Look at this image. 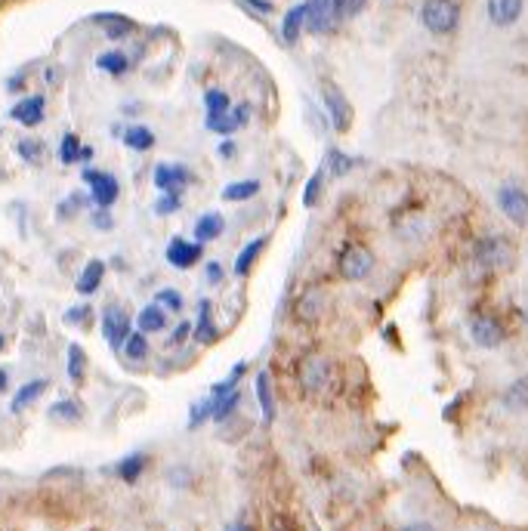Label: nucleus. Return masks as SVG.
<instances>
[{
    "mask_svg": "<svg viewBox=\"0 0 528 531\" xmlns=\"http://www.w3.org/2000/svg\"><path fill=\"white\" fill-rule=\"evenodd\" d=\"M420 22L429 35H452L460 25V4L458 0H423Z\"/></svg>",
    "mask_w": 528,
    "mask_h": 531,
    "instance_id": "1",
    "label": "nucleus"
},
{
    "mask_svg": "<svg viewBox=\"0 0 528 531\" xmlns=\"http://www.w3.org/2000/svg\"><path fill=\"white\" fill-rule=\"evenodd\" d=\"M374 250L364 248V244H349L340 254V260H337V275L343 281H362V278H368L374 272Z\"/></svg>",
    "mask_w": 528,
    "mask_h": 531,
    "instance_id": "2",
    "label": "nucleus"
},
{
    "mask_svg": "<svg viewBox=\"0 0 528 531\" xmlns=\"http://www.w3.org/2000/svg\"><path fill=\"white\" fill-rule=\"evenodd\" d=\"M297 380L306 396H318L331 380V361L324 355H306L297 368Z\"/></svg>",
    "mask_w": 528,
    "mask_h": 531,
    "instance_id": "3",
    "label": "nucleus"
},
{
    "mask_svg": "<svg viewBox=\"0 0 528 531\" xmlns=\"http://www.w3.org/2000/svg\"><path fill=\"white\" fill-rule=\"evenodd\" d=\"M473 260L482 266V269H504V266H510L513 260V244L507 242V238H482V242H476L473 248Z\"/></svg>",
    "mask_w": 528,
    "mask_h": 531,
    "instance_id": "4",
    "label": "nucleus"
},
{
    "mask_svg": "<svg viewBox=\"0 0 528 531\" xmlns=\"http://www.w3.org/2000/svg\"><path fill=\"white\" fill-rule=\"evenodd\" d=\"M469 337H473L476 346L482 349H498L500 343H504V325H500L494 315L488 313H476L473 319H469Z\"/></svg>",
    "mask_w": 528,
    "mask_h": 531,
    "instance_id": "5",
    "label": "nucleus"
},
{
    "mask_svg": "<svg viewBox=\"0 0 528 531\" xmlns=\"http://www.w3.org/2000/svg\"><path fill=\"white\" fill-rule=\"evenodd\" d=\"M498 207L513 226H528V192L519 186H500L498 189Z\"/></svg>",
    "mask_w": 528,
    "mask_h": 531,
    "instance_id": "6",
    "label": "nucleus"
},
{
    "mask_svg": "<svg viewBox=\"0 0 528 531\" xmlns=\"http://www.w3.org/2000/svg\"><path fill=\"white\" fill-rule=\"evenodd\" d=\"M84 183L90 186V198L96 201V207H112L117 195H121V186L112 173L102 170H84Z\"/></svg>",
    "mask_w": 528,
    "mask_h": 531,
    "instance_id": "7",
    "label": "nucleus"
},
{
    "mask_svg": "<svg viewBox=\"0 0 528 531\" xmlns=\"http://www.w3.org/2000/svg\"><path fill=\"white\" fill-rule=\"evenodd\" d=\"M337 6L334 0H306V31L309 35H324L334 28L337 22Z\"/></svg>",
    "mask_w": 528,
    "mask_h": 531,
    "instance_id": "8",
    "label": "nucleus"
},
{
    "mask_svg": "<svg viewBox=\"0 0 528 531\" xmlns=\"http://www.w3.org/2000/svg\"><path fill=\"white\" fill-rule=\"evenodd\" d=\"M102 334H106L112 349H124V343H127L130 337V315L124 313L121 306H108L106 313H102Z\"/></svg>",
    "mask_w": 528,
    "mask_h": 531,
    "instance_id": "9",
    "label": "nucleus"
},
{
    "mask_svg": "<svg viewBox=\"0 0 528 531\" xmlns=\"http://www.w3.org/2000/svg\"><path fill=\"white\" fill-rule=\"evenodd\" d=\"M167 263L173 266V269H192L195 263L204 257V248H201V242H186V238H173L171 244H167Z\"/></svg>",
    "mask_w": 528,
    "mask_h": 531,
    "instance_id": "10",
    "label": "nucleus"
},
{
    "mask_svg": "<svg viewBox=\"0 0 528 531\" xmlns=\"http://www.w3.org/2000/svg\"><path fill=\"white\" fill-rule=\"evenodd\" d=\"M247 121H251V106H238V108H229L226 115H207L204 127L211 133H220V136H232L238 127H244Z\"/></svg>",
    "mask_w": 528,
    "mask_h": 531,
    "instance_id": "11",
    "label": "nucleus"
},
{
    "mask_svg": "<svg viewBox=\"0 0 528 531\" xmlns=\"http://www.w3.org/2000/svg\"><path fill=\"white\" fill-rule=\"evenodd\" d=\"M523 6H525V0H488L485 10H488L492 25L510 28V25H516L519 16H523Z\"/></svg>",
    "mask_w": 528,
    "mask_h": 531,
    "instance_id": "12",
    "label": "nucleus"
},
{
    "mask_svg": "<svg viewBox=\"0 0 528 531\" xmlns=\"http://www.w3.org/2000/svg\"><path fill=\"white\" fill-rule=\"evenodd\" d=\"M324 106H328V115L334 121L337 131H349L352 124V106L347 102V96L340 93L337 87H324Z\"/></svg>",
    "mask_w": 528,
    "mask_h": 531,
    "instance_id": "13",
    "label": "nucleus"
},
{
    "mask_svg": "<svg viewBox=\"0 0 528 531\" xmlns=\"http://www.w3.org/2000/svg\"><path fill=\"white\" fill-rule=\"evenodd\" d=\"M188 179H192V173H188L182 164H158L155 167V186H158L161 192H176V195H180V189L182 186H188Z\"/></svg>",
    "mask_w": 528,
    "mask_h": 531,
    "instance_id": "14",
    "label": "nucleus"
},
{
    "mask_svg": "<svg viewBox=\"0 0 528 531\" xmlns=\"http://www.w3.org/2000/svg\"><path fill=\"white\" fill-rule=\"evenodd\" d=\"M44 96H28V99H19L16 106H12L10 118L19 121L22 127H37L44 121Z\"/></svg>",
    "mask_w": 528,
    "mask_h": 531,
    "instance_id": "15",
    "label": "nucleus"
},
{
    "mask_svg": "<svg viewBox=\"0 0 528 531\" xmlns=\"http://www.w3.org/2000/svg\"><path fill=\"white\" fill-rule=\"evenodd\" d=\"M102 278H106V263L102 260H90L87 266H84V272L77 275V294H84V297H90V294H96L100 290V284H102Z\"/></svg>",
    "mask_w": 528,
    "mask_h": 531,
    "instance_id": "16",
    "label": "nucleus"
},
{
    "mask_svg": "<svg viewBox=\"0 0 528 531\" xmlns=\"http://www.w3.org/2000/svg\"><path fill=\"white\" fill-rule=\"evenodd\" d=\"M93 22L102 25V28H106V37H112V41H121V37H127L130 31L136 28L133 19L117 16V12H102V16H93Z\"/></svg>",
    "mask_w": 528,
    "mask_h": 531,
    "instance_id": "17",
    "label": "nucleus"
},
{
    "mask_svg": "<svg viewBox=\"0 0 528 531\" xmlns=\"http://www.w3.org/2000/svg\"><path fill=\"white\" fill-rule=\"evenodd\" d=\"M136 325H140L142 334H158L167 328V313L161 303H148V306H142L140 319H136Z\"/></svg>",
    "mask_w": 528,
    "mask_h": 531,
    "instance_id": "18",
    "label": "nucleus"
},
{
    "mask_svg": "<svg viewBox=\"0 0 528 531\" xmlns=\"http://www.w3.org/2000/svg\"><path fill=\"white\" fill-rule=\"evenodd\" d=\"M226 229V219L223 213H204V217H198V223H195V242H213V238H220Z\"/></svg>",
    "mask_w": 528,
    "mask_h": 531,
    "instance_id": "19",
    "label": "nucleus"
},
{
    "mask_svg": "<svg viewBox=\"0 0 528 531\" xmlns=\"http://www.w3.org/2000/svg\"><path fill=\"white\" fill-rule=\"evenodd\" d=\"M263 248H266V238H253V242H247L244 248H241L238 260H235V275L238 278L251 275L253 263H257V257L263 254Z\"/></svg>",
    "mask_w": 528,
    "mask_h": 531,
    "instance_id": "20",
    "label": "nucleus"
},
{
    "mask_svg": "<svg viewBox=\"0 0 528 531\" xmlns=\"http://www.w3.org/2000/svg\"><path fill=\"white\" fill-rule=\"evenodd\" d=\"M303 31H306V4H297L293 10H288V16H284V25H282L284 44H297Z\"/></svg>",
    "mask_w": 528,
    "mask_h": 531,
    "instance_id": "21",
    "label": "nucleus"
},
{
    "mask_svg": "<svg viewBox=\"0 0 528 531\" xmlns=\"http://www.w3.org/2000/svg\"><path fill=\"white\" fill-rule=\"evenodd\" d=\"M257 401H260V411H263V420L272 424L276 420V399H272V377L269 374H257Z\"/></svg>",
    "mask_w": 528,
    "mask_h": 531,
    "instance_id": "22",
    "label": "nucleus"
},
{
    "mask_svg": "<svg viewBox=\"0 0 528 531\" xmlns=\"http://www.w3.org/2000/svg\"><path fill=\"white\" fill-rule=\"evenodd\" d=\"M84 417V408L81 401L75 399H62L56 405H50V420H62V424H77Z\"/></svg>",
    "mask_w": 528,
    "mask_h": 531,
    "instance_id": "23",
    "label": "nucleus"
},
{
    "mask_svg": "<svg viewBox=\"0 0 528 531\" xmlns=\"http://www.w3.org/2000/svg\"><path fill=\"white\" fill-rule=\"evenodd\" d=\"M195 340H198V343H213V340H217V328H213V321H211V303H207V300H201V306H198Z\"/></svg>",
    "mask_w": 528,
    "mask_h": 531,
    "instance_id": "24",
    "label": "nucleus"
},
{
    "mask_svg": "<svg viewBox=\"0 0 528 531\" xmlns=\"http://www.w3.org/2000/svg\"><path fill=\"white\" fill-rule=\"evenodd\" d=\"M124 146L133 148V152H148L155 146V133L148 127H127L124 131Z\"/></svg>",
    "mask_w": 528,
    "mask_h": 531,
    "instance_id": "25",
    "label": "nucleus"
},
{
    "mask_svg": "<svg viewBox=\"0 0 528 531\" xmlns=\"http://www.w3.org/2000/svg\"><path fill=\"white\" fill-rule=\"evenodd\" d=\"M260 195V179H241V183H229L223 189V201H247Z\"/></svg>",
    "mask_w": 528,
    "mask_h": 531,
    "instance_id": "26",
    "label": "nucleus"
},
{
    "mask_svg": "<svg viewBox=\"0 0 528 531\" xmlns=\"http://www.w3.org/2000/svg\"><path fill=\"white\" fill-rule=\"evenodd\" d=\"M146 464H148L146 455H127L117 464V476H121L124 482H136V479L142 476V470H146Z\"/></svg>",
    "mask_w": 528,
    "mask_h": 531,
    "instance_id": "27",
    "label": "nucleus"
},
{
    "mask_svg": "<svg viewBox=\"0 0 528 531\" xmlns=\"http://www.w3.org/2000/svg\"><path fill=\"white\" fill-rule=\"evenodd\" d=\"M324 167H328L334 177H347L352 167H358V158H352L347 152H337V148H331L328 158H324Z\"/></svg>",
    "mask_w": 528,
    "mask_h": 531,
    "instance_id": "28",
    "label": "nucleus"
},
{
    "mask_svg": "<svg viewBox=\"0 0 528 531\" xmlns=\"http://www.w3.org/2000/svg\"><path fill=\"white\" fill-rule=\"evenodd\" d=\"M44 390H47V380H31V384H25L22 390L16 392V399H12L10 408H12V411H25V408H28L37 396H41Z\"/></svg>",
    "mask_w": 528,
    "mask_h": 531,
    "instance_id": "29",
    "label": "nucleus"
},
{
    "mask_svg": "<svg viewBox=\"0 0 528 531\" xmlns=\"http://www.w3.org/2000/svg\"><path fill=\"white\" fill-rule=\"evenodd\" d=\"M211 399H213V420H226L235 408L241 405L238 390H229V392H223V396H211Z\"/></svg>",
    "mask_w": 528,
    "mask_h": 531,
    "instance_id": "30",
    "label": "nucleus"
},
{
    "mask_svg": "<svg viewBox=\"0 0 528 531\" xmlns=\"http://www.w3.org/2000/svg\"><path fill=\"white\" fill-rule=\"evenodd\" d=\"M84 371H87V355H84V349L77 346V343H71L68 346V380L71 384H81Z\"/></svg>",
    "mask_w": 528,
    "mask_h": 531,
    "instance_id": "31",
    "label": "nucleus"
},
{
    "mask_svg": "<svg viewBox=\"0 0 528 531\" xmlns=\"http://www.w3.org/2000/svg\"><path fill=\"white\" fill-rule=\"evenodd\" d=\"M96 66L102 71H108V75H124V71L130 68V59L121 53V50H108V53H102L100 59H96Z\"/></svg>",
    "mask_w": 528,
    "mask_h": 531,
    "instance_id": "32",
    "label": "nucleus"
},
{
    "mask_svg": "<svg viewBox=\"0 0 528 531\" xmlns=\"http://www.w3.org/2000/svg\"><path fill=\"white\" fill-rule=\"evenodd\" d=\"M81 152H84V146L77 142V136L65 133L62 142H59V158H62V164H77V161H81Z\"/></svg>",
    "mask_w": 528,
    "mask_h": 531,
    "instance_id": "33",
    "label": "nucleus"
},
{
    "mask_svg": "<svg viewBox=\"0 0 528 531\" xmlns=\"http://www.w3.org/2000/svg\"><path fill=\"white\" fill-rule=\"evenodd\" d=\"M124 355H127V359H133V361H142V359H146V355H148V340H146V334H142V331L130 334L127 343H124Z\"/></svg>",
    "mask_w": 528,
    "mask_h": 531,
    "instance_id": "34",
    "label": "nucleus"
},
{
    "mask_svg": "<svg viewBox=\"0 0 528 531\" xmlns=\"http://www.w3.org/2000/svg\"><path fill=\"white\" fill-rule=\"evenodd\" d=\"M504 405L507 408H528V377L523 380H516V384L510 386V390L504 392Z\"/></svg>",
    "mask_w": 528,
    "mask_h": 531,
    "instance_id": "35",
    "label": "nucleus"
},
{
    "mask_svg": "<svg viewBox=\"0 0 528 531\" xmlns=\"http://www.w3.org/2000/svg\"><path fill=\"white\" fill-rule=\"evenodd\" d=\"M324 173H328V167H318V170L312 173L309 183H306V192H303V204L306 207H316L318 195H322V186H324Z\"/></svg>",
    "mask_w": 528,
    "mask_h": 531,
    "instance_id": "36",
    "label": "nucleus"
},
{
    "mask_svg": "<svg viewBox=\"0 0 528 531\" xmlns=\"http://www.w3.org/2000/svg\"><path fill=\"white\" fill-rule=\"evenodd\" d=\"M204 106H207V115H226L232 108V102H229V96H226L223 90H207Z\"/></svg>",
    "mask_w": 528,
    "mask_h": 531,
    "instance_id": "37",
    "label": "nucleus"
},
{
    "mask_svg": "<svg viewBox=\"0 0 528 531\" xmlns=\"http://www.w3.org/2000/svg\"><path fill=\"white\" fill-rule=\"evenodd\" d=\"M207 417H213V399L195 401V405H192V414H188V430H198V426L204 424Z\"/></svg>",
    "mask_w": 528,
    "mask_h": 531,
    "instance_id": "38",
    "label": "nucleus"
},
{
    "mask_svg": "<svg viewBox=\"0 0 528 531\" xmlns=\"http://www.w3.org/2000/svg\"><path fill=\"white\" fill-rule=\"evenodd\" d=\"M19 155H22L25 161H31V164H37V161L44 158V146L37 139H19Z\"/></svg>",
    "mask_w": 528,
    "mask_h": 531,
    "instance_id": "39",
    "label": "nucleus"
},
{
    "mask_svg": "<svg viewBox=\"0 0 528 531\" xmlns=\"http://www.w3.org/2000/svg\"><path fill=\"white\" fill-rule=\"evenodd\" d=\"M180 204L182 198L176 195V192H164V195L158 198V204H155V213H158V217H171V213L180 210Z\"/></svg>",
    "mask_w": 528,
    "mask_h": 531,
    "instance_id": "40",
    "label": "nucleus"
},
{
    "mask_svg": "<svg viewBox=\"0 0 528 531\" xmlns=\"http://www.w3.org/2000/svg\"><path fill=\"white\" fill-rule=\"evenodd\" d=\"M318 297H322V294H318V290H316V294H306L303 300H300L297 315H300V319H303V321H312V319H316V315H318Z\"/></svg>",
    "mask_w": 528,
    "mask_h": 531,
    "instance_id": "41",
    "label": "nucleus"
},
{
    "mask_svg": "<svg viewBox=\"0 0 528 531\" xmlns=\"http://www.w3.org/2000/svg\"><path fill=\"white\" fill-rule=\"evenodd\" d=\"M155 303H161V306L171 309V313H180V309H182V297H180V290H173V288L158 290V297H155Z\"/></svg>",
    "mask_w": 528,
    "mask_h": 531,
    "instance_id": "42",
    "label": "nucleus"
},
{
    "mask_svg": "<svg viewBox=\"0 0 528 531\" xmlns=\"http://www.w3.org/2000/svg\"><path fill=\"white\" fill-rule=\"evenodd\" d=\"M334 6H337V16L340 19H352L368 6V0H334Z\"/></svg>",
    "mask_w": 528,
    "mask_h": 531,
    "instance_id": "43",
    "label": "nucleus"
},
{
    "mask_svg": "<svg viewBox=\"0 0 528 531\" xmlns=\"http://www.w3.org/2000/svg\"><path fill=\"white\" fill-rule=\"evenodd\" d=\"M90 315H93L90 306H77V309H68V313H65V321H68V325H84V321H90Z\"/></svg>",
    "mask_w": 528,
    "mask_h": 531,
    "instance_id": "44",
    "label": "nucleus"
},
{
    "mask_svg": "<svg viewBox=\"0 0 528 531\" xmlns=\"http://www.w3.org/2000/svg\"><path fill=\"white\" fill-rule=\"evenodd\" d=\"M241 4H244L247 10L257 12V16H272V12H276V6H272V0H241Z\"/></svg>",
    "mask_w": 528,
    "mask_h": 531,
    "instance_id": "45",
    "label": "nucleus"
},
{
    "mask_svg": "<svg viewBox=\"0 0 528 531\" xmlns=\"http://www.w3.org/2000/svg\"><path fill=\"white\" fill-rule=\"evenodd\" d=\"M81 195H71L68 201H62V204H59V219H68V217H75V210L77 207H81Z\"/></svg>",
    "mask_w": 528,
    "mask_h": 531,
    "instance_id": "46",
    "label": "nucleus"
},
{
    "mask_svg": "<svg viewBox=\"0 0 528 531\" xmlns=\"http://www.w3.org/2000/svg\"><path fill=\"white\" fill-rule=\"evenodd\" d=\"M204 275H207V284H220V281H223V266H220V263H207L204 266Z\"/></svg>",
    "mask_w": 528,
    "mask_h": 531,
    "instance_id": "47",
    "label": "nucleus"
},
{
    "mask_svg": "<svg viewBox=\"0 0 528 531\" xmlns=\"http://www.w3.org/2000/svg\"><path fill=\"white\" fill-rule=\"evenodd\" d=\"M93 226H96V229H112V217H108V207H100V213H93Z\"/></svg>",
    "mask_w": 528,
    "mask_h": 531,
    "instance_id": "48",
    "label": "nucleus"
},
{
    "mask_svg": "<svg viewBox=\"0 0 528 531\" xmlns=\"http://www.w3.org/2000/svg\"><path fill=\"white\" fill-rule=\"evenodd\" d=\"M192 331H195V328H192V325H188V321H182V325H180V328H176V334L171 337V343H182V340H186V337H188V334H192Z\"/></svg>",
    "mask_w": 528,
    "mask_h": 531,
    "instance_id": "49",
    "label": "nucleus"
},
{
    "mask_svg": "<svg viewBox=\"0 0 528 531\" xmlns=\"http://www.w3.org/2000/svg\"><path fill=\"white\" fill-rule=\"evenodd\" d=\"M402 531H436V528L429 526V522H408V526L402 528Z\"/></svg>",
    "mask_w": 528,
    "mask_h": 531,
    "instance_id": "50",
    "label": "nucleus"
},
{
    "mask_svg": "<svg viewBox=\"0 0 528 531\" xmlns=\"http://www.w3.org/2000/svg\"><path fill=\"white\" fill-rule=\"evenodd\" d=\"M220 155H223V158H229V155H235V146H232V142H223V146H220Z\"/></svg>",
    "mask_w": 528,
    "mask_h": 531,
    "instance_id": "51",
    "label": "nucleus"
},
{
    "mask_svg": "<svg viewBox=\"0 0 528 531\" xmlns=\"http://www.w3.org/2000/svg\"><path fill=\"white\" fill-rule=\"evenodd\" d=\"M226 531H253V528L244 526V522H232V526H226Z\"/></svg>",
    "mask_w": 528,
    "mask_h": 531,
    "instance_id": "52",
    "label": "nucleus"
},
{
    "mask_svg": "<svg viewBox=\"0 0 528 531\" xmlns=\"http://www.w3.org/2000/svg\"><path fill=\"white\" fill-rule=\"evenodd\" d=\"M90 158H93V148H87V146H84V152H81V161H90Z\"/></svg>",
    "mask_w": 528,
    "mask_h": 531,
    "instance_id": "53",
    "label": "nucleus"
},
{
    "mask_svg": "<svg viewBox=\"0 0 528 531\" xmlns=\"http://www.w3.org/2000/svg\"><path fill=\"white\" fill-rule=\"evenodd\" d=\"M0 390H6V371H0Z\"/></svg>",
    "mask_w": 528,
    "mask_h": 531,
    "instance_id": "54",
    "label": "nucleus"
},
{
    "mask_svg": "<svg viewBox=\"0 0 528 531\" xmlns=\"http://www.w3.org/2000/svg\"><path fill=\"white\" fill-rule=\"evenodd\" d=\"M0 349H4V334H0Z\"/></svg>",
    "mask_w": 528,
    "mask_h": 531,
    "instance_id": "55",
    "label": "nucleus"
},
{
    "mask_svg": "<svg viewBox=\"0 0 528 531\" xmlns=\"http://www.w3.org/2000/svg\"><path fill=\"white\" fill-rule=\"evenodd\" d=\"M278 531H288V528H278Z\"/></svg>",
    "mask_w": 528,
    "mask_h": 531,
    "instance_id": "56",
    "label": "nucleus"
},
{
    "mask_svg": "<svg viewBox=\"0 0 528 531\" xmlns=\"http://www.w3.org/2000/svg\"><path fill=\"white\" fill-rule=\"evenodd\" d=\"M525 321H528V313H525Z\"/></svg>",
    "mask_w": 528,
    "mask_h": 531,
    "instance_id": "57",
    "label": "nucleus"
}]
</instances>
